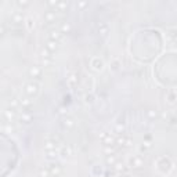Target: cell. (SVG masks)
I'll return each mask as SVG.
<instances>
[{"mask_svg": "<svg viewBox=\"0 0 177 177\" xmlns=\"http://www.w3.org/2000/svg\"><path fill=\"white\" fill-rule=\"evenodd\" d=\"M143 165H144V161L141 156H133L130 159V166L133 169H140V168H143Z\"/></svg>", "mask_w": 177, "mask_h": 177, "instance_id": "8992f818", "label": "cell"}, {"mask_svg": "<svg viewBox=\"0 0 177 177\" xmlns=\"http://www.w3.org/2000/svg\"><path fill=\"white\" fill-rule=\"evenodd\" d=\"M47 169H48V172H50V174L51 176H60L62 173V166L60 165V163H55V162H51L48 166H47Z\"/></svg>", "mask_w": 177, "mask_h": 177, "instance_id": "7a4b0ae2", "label": "cell"}, {"mask_svg": "<svg viewBox=\"0 0 177 177\" xmlns=\"http://www.w3.org/2000/svg\"><path fill=\"white\" fill-rule=\"evenodd\" d=\"M77 6H79L80 8H83V7H86V6H87V3H79Z\"/></svg>", "mask_w": 177, "mask_h": 177, "instance_id": "8d00e7d4", "label": "cell"}, {"mask_svg": "<svg viewBox=\"0 0 177 177\" xmlns=\"http://www.w3.org/2000/svg\"><path fill=\"white\" fill-rule=\"evenodd\" d=\"M131 144H133L131 139H126V144H125V147H131Z\"/></svg>", "mask_w": 177, "mask_h": 177, "instance_id": "d590c367", "label": "cell"}, {"mask_svg": "<svg viewBox=\"0 0 177 177\" xmlns=\"http://www.w3.org/2000/svg\"><path fill=\"white\" fill-rule=\"evenodd\" d=\"M62 126H64V129L71 130V129L75 127V120H73L71 116H65V118L62 119Z\"/></svg>", "mask_w": 177, "mask_h": 177, "instance_id": "9c48e42d", "label": "cell"}, {"mask_svg": "<svg viewBox=\"0 0 177 177\" xmlns=\"http://www.w3.org/2000/svg\"><path fill=\"white\" fill-rule=\"evenodd\" d=\"M85 101L87 102V104H93V101H94V96H93V94H86Z\"/></svg>", "mask_w": 177, "mask_h": 177, "instance_id": "f546056e", "label": "cell"}, {"mask_svg": "<svg viewBox=\"0 0 177 177\" xmlns=\"http://www.w3.org/2000/svg\"><path fill=\"white\" fill-rule=\"evenodd\" d=\"M55 18H57V15H55V10H48V11H46V13H44V15H43L44 22H48V24L54 22V21H55Z\"/></svg>", "mask_w": 177, "mask_h": 177, "instance_id": "ba28073f", "label": "cell"}, {"mask_svg": "<svg viewBox=\"0 0 177 177\" xmlns=\"http://www.w3.org/2000/svg\"><path fill=\"white\" fill-rule=\"evenodd\" d=\"M115 143L118 144V145H122V147H123L125 144H126V137H123V136H119L118 139H115Z\"/></svg>", "mask_w": 177, "mask_h": 177, "instance_id": "484cf974", "label": "cell"}, {"mask_svg": "<svg viewBox=\"0 0 177 177\" xmlns=\"http://www.w3.org/2000/svg\"><path fill=\"white\" fill-rule=\"evenodd\" d=\"M20 105L24 108V111H29V108L32 107V101L26 97H24V98H20Z\"/></svg>", "mask_w": 177, "mask_h": 177, "instance_id": "7c38bea8", "label": "cell"}, {"mask_svg": "<svg viewBox=\"0 0 177 177\" xmlns=\"http://www.w3.org/2000/svg\"><path fill=\"white\" fill-rule=\"evenodd\" d=\"M67 82H68V85L71 87H76L77 83H79V77H77L76 73H71L69 76L67 77Z\"/></svg>", "mask_w": 177, "mask_h": 177, "instance_id": "30bf717a", "label": "cell"}, {"mask_svg": "<svg viewBox=\"0 0 177 177\" xmlns=\"http://www.w3.org/2000/svg\"><path fill=\"white\" fill-rule=\"evenodd\" d=\"M60 155V152L57 151V149H51V151H46V158L48 159V161L54 162L55 159H57V156Z\"/></svg>", "mask_w": 177, "mask_h": 177, "instance_id": "9a60e30c", "label": "cell"}, {"mask_svg": "<svg viewBox=\"0 0 177 177\" xmlns=\"http://www.w3.org/2000/svg\"><path fill=\"white\" fill-rule=\"evenodd\" d=\"M123 130H125L123 125H116V126H115V131H116V133H122Z\"/></svg>", "mask_w": 177, "mask_h": 177, "instance_id": "d6a6232c", "label": "cell"}, {"mask_svg": "<svg viewBox=\"0 0 177 177\" xmlns=\"http://www.w3.org/2000/svg\"><path fill=\"white\" fill-rule=\"evenodd\" d=\"M114 166H115V169L118 170V172H127V169H125L123 168V163H120V162H116L115 165H114Z\"/></svg>", "mask_w": 177, "mask_h": 177, "instance_id": "83f0119b", "label": "cell"}, {"mask_svg": "<svg viewBox=\"0 0 177 177\" xmlns=\"http://www.w3.org/2000/svg\"><path fill=\"white\" fill-rule=\"evenodd\" d=\"M149 147H151V144H149V143H144V144H143V147H141V149L144 151V149H148Z\"/></svg>", "mask_w": 177, "mask_h": 177, "instance_id": "e575fe53", "label": "cell"}, {"mask_svg": "<svg viewBox=\"0 0 177 177\" xmlns=\"http://www.w3.org/2000/svg\"><path fill=\"white\" fill-rule=\"evenodd\" d=\"M147 115H148L149 119H154V118H156V111H155V109H149V111L147 112Z\"/></svg>", "mask_w": 177, "mask_h": 177, "instance_id": "1f68e13d", "label": "cell"}, {"mask_svg": "<svg viewBox=\"0 0 177 177\" xmlns=\"http://www.w3.org/2000/svg\"><path fill=\"white\" fill-rule=\"evenodd\" d=\"M15 115H17L15 109H13V108H6V109L3 111V118H4L6 122H13Z\"/></svg>", "mask_w": 177, "mask_h": 177, "instance_id": "3957f363", "label": "cell"}, {"mask_svg": "<svg viewBox=\"0 0 177 177\" xmlns=\"http://www.w3.org/2000/svg\"><path fill=\"white\" fill-rule=\"evenodd\" d=\"M26 26H28V29H32L35 26V20L33 18H28L26 20Z\"/></svg>", "mask_w": 177, "mask_h": 177, "instance_id": "4dcf8cb0", "label": "cell"}, {"mask_svg": "<svg viewBox=\"0 0 177 177\" xmlns=\"http://www.w3.org/2000/svg\"><path fill=\"white\" fill-rule=\"evenodd\" d=\"M1 129H3V131H7V133L15 131V127H14L13 122H6V120H4V123L1 125Z\"/></svg>", "mask_w": 177, "mask_h": 177, "instance_id": "5bb4252c", "label": "cell"}, {"mask_svg": "<svg viewBox=\"0 0 177 177\" xmlns=\"http://www.w3.org/2000/svg\"><path fill=\"white\" fill-rule=\"evenodd\" d=\"M18 105H20V100H18V98H15V97H11V98L8 100V108L15 109Z\"/></svg>", "mask_w": 177, "mask_h": 177, "instance_id": "ffe728a7", "label": "cell"}, {"mask_svg": "<svg viewBox=\"0 0 177 177\" xmlns=\"http://www.w3.org/2000/svg\"><path fill=\"white\" fill-rule=\"evenodd\" d=\"M104 154L105 155H114L115 154V147L114 145H104Z\"/></svg>", "mask_w": 177, "mask_h": 177, "instance_id": "603a6c76", "label": "cell"}, {"mask_svg": "<svg viewBox=\"0 0 177 177\" xmlns=\"http://www.w3.org/2000/svg\"><path fill=\"white\" fill-rule=\"evenodd\" d=\"M105 162H107V165H111V166H114L116 162H118V159H116L115 154H114V155H107V158H105Z\"/></svg>", "mask_w": 177, "mask_h": 177, "instance_id": "7402d4cb", "label": "cell"}, {"mask_svg": "<svg viewBox=\"0 0 177 177\" xmlns=\"http://www.w3.org/2000/svg\"><path fill=\"white\" fill-rule=\"evenodd\" d=\"M17 4L20 6V7H26V6H29V1H25V0H20V1H17Z\"/></svg>", "mask_w": 177, "mask_h": 177, "instance_id": "836d02e7", "label": "cell"}, {"mask_svg": "<svg viewBox=\"0 0 177 177\" xmlns=\"http://www.w3.org/2000/svg\"><path fill=\"white\" fill-rule=\"evenodd\" d=\"M25 93L29 96V97H33L39 93V85L36 82H29L25 85Z\"/></svg>", "mask_w": 177, "mask_h": 177, "instance_id": "6da1fadb", "label": "cell"}, {"mask_svg": "<svg viewBox=\"0 0 177 177\" xmlns=\"http://www.w3.org/2000/svg\"><path fill=\"white\" fill-rule=\"evenodd\" d=\"M48 38L50 40H54V42H60L62 38V32L61 29H51L50 33H48Z\"/></svg>", "mask_w": 177, "mask_h": 177, "instance_id": "52a82bcc", "label": "cell"}, {"mask_svg": "<svg viewBox=\"0 0 177 177\" xmlns=\"http://www.w3.org/2000/svg\"><path fill=\"white\" fill-rule=\"evenodd\" d=\"M68 6H69L68 1H58V4H57L55 10H57V11H67Z\"/></svg>", "mask_w": 177, "mask_h": 177, "instance_id": "44dd1931", "label": "cell"}, {"mask_svg": "<svg viewBox=\"0 0 177 177\" xmlns=\"http://www.w3.org/2000/svg\"><path fill=\"white\" fill-rule=\"evenodd\" d=\"M51 149H57V144L54 141L47 139L46 144H44V151H51Z\"/></svg>", "mask_w": 177, "mask_h": 177, "instance_id": "d6986e66", "label": "cell"}, {"mask_svg": "<svg viewBox=\"0 0 177 177\" xmlns=\"http://www.w3.org/2000/svg\"><path fill=\"white\" fill-rule=\"evenodd\" d=\"M40 54H42L43 60H50V58H51V51H48L47 48H43V50L40 51Z\"/></svg>", "mask_w": 177, "mask_h": 177, "instance_id": "d4e9b609", "label": "cell"}, {"mask_svg": "<svg viewBox=\"0 0 177 177\" xmlns=\"http://www.w3.org/2000/svg\"><path fill=\"white\" fill-rule=\"evenodd\" d=\"M92 65L96 71H101L102 69V67H104V64H102V61H101L100 58H94L93 62H92Z\"/></svg>", "mask_w": 177, "mask_h": 177, "instance_id": "e0dca14e", "label": "cell"}, {"mask_svg": "<svg viewBox=\"0 0 177 177\" xmlns=\"http://www.w3.org/2000/svg\"><path fill=\"white\" fill-rule=\"evenodd\" d=\"M98 32H100L102 36H105L108 33V26L105 24H100V25H98Z\"/></svg>", "mask_w": 177, "mask_h": 177, "instance_id": "cb8c5ba5", "label": "cell"}, {"mask_svg": "<svg viewBox=\"0 0 177 177\" xmlns=\"http://www.w3.org/2000/svg\"><path fill=\"white\" fill-rule=\"evenodd\" d=\"M102 143H104V145H112V143H115V139L111 134L104 133L102 134Z\"/></svg>", "mask_w": 177, "mask_h": 177, "instance_id": "4fadbf2b", "label": "cell"}, {"mask_svg": "<svg viewBox=\"0 0 177 177\" xmlns=\"http://www.w3.org/2000/svg\"><path fill=\"white\" fill-rule=\"evenodd\" d=\"M11 20H13V22H17V24H20V22H22L24 21V15H22V13H14L13 15H11Z\"/></svg>", "mask_w": 177, "mask_h": 177, "instance_id": "ac0fdd59", "label": "cell"}, {"mask_svg": "<svg viewBox=\"0 0 177 177\" xmlns=\"http://www.w3.org/2000/svg\"><path fill=\"white\" fill-rule=\"evenodd\" d=\"M71 31V24L69 22H64L61 25V32H69Z\"/></svg>", "mask_w": 177, "mask_h": 177, "instance_id": "f1b7e54d", "label": "cell"}, {"mask_svg": "<svg viewBox=\"0 0 177 177\" xmlns=\"http://www.w3.org/2000/svg\"><path fill=\"white\" fill-rule=\"evenodd\" d=\"M72 154V149H71V147H61V149H60V155H61V156H64V158H68V156H69V155Z\"/></svg>", "mask_w": 177, "mask_h": 177, "instance_id": "2e32d148", "label": "cell"}, {"mask_svg": "<svg viewBox=\"0 0 177 177\" xmlns=\"http://www.w3.org/2000/svg\"><path fill=\"white\" fill-rule=\"evenodd\" d=\"M28 75H29V77L39 79V77L42 76V68L38 67V65H33V67H31V68L28 69Z\"/></svg>", "mask_w": 177, "mask_h": 177, "instance_id": "277c9868", "label": "cell"}, {"mask_svg": "<svg viewBox=\"0 0 177 177\" xmlns=\"http://www.w3.org/2000/svg\"><path fill=\"white\" fill-rule=\"evenodd\" d=\"M58 47H60L58 42H54V40H48V42L46 43V48L48 50V51H51V53L57 51V50H58Z\"/></svg>", "mask_w": 177, "mask_h": 177, "instance_id": "8fae6325", "label": "cell"}, {"mask_svg": "<svg viewBox=\"0 0 177 177\" xmlns=\"http://www.w3.org/2000/svg\"><path fill=\"white\" fill-rule=\"evenodd\" d=\"M33 120V116L29 111H24L22 115L20 116V122L22 125H31V122Z\"/></svg>", "mask_w": 177, "mask_h": 177, "instance_id": "5b68a950", "label": "cell"}, {"mask_svg": "<svg viewBox=\"0 0 177 177\" xmlns=\"http://www.w3.org/2000/svg\"><path fill=\"white\" fill-rule=\"evenodd\" d=\"M48 176H51V174H50V172H48V169H44V168H43V169H40V172H39V177H48Z\"/></svg>", "mask_w": 177, "mask_h": 177, "instance_id": "4316f807", "label": "cell"}]
</instances>
